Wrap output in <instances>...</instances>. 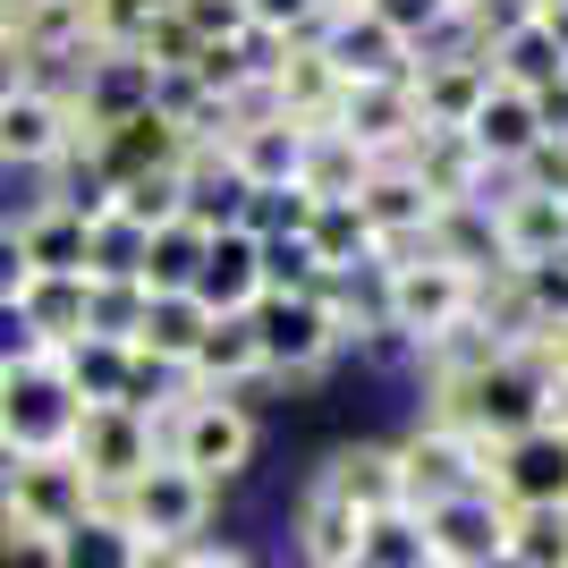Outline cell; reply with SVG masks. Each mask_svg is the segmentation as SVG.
<instances>
[{"mask_svg": "<svg viewBox=\"0 0 568 568\" xmlns=\"http://www.w3.org/2000/svg\"><path fill=\"white\" fill-rule=\"evenodd\" d=\"M187 568H263V560H255V551H237V544H195Z\"/></svg>", "mask_w": 568, "mask_h": 568, "instance_id": "ee69618b", "label": "cell"}, {"mask_svg": "<svg viewBox=\"0 0 568 568\" xmlns=\"http://www.w3.org/2000/svg\"><path fill=\"white\" fill-rule=\"evenodd\" d=\"M18 246H26V263H34V281H69V272H94V230H85V213H77L69 195L34 204V213L18 221Z\"/></svg>", "mask_w": 568, "mask_h": 568, "instance_id": "44dd1931", "label": "cell"}, {"mask_svg": "<svg viewBox=\"0 0 568 568\" xmlns=\"http://www.w3.org/2000/svg\"><path fill=\"white\" fill-rule=\"evenodd\" d=\"M85 509H94V484H85V467H77L69 450H26L18 467H9V500H0L9 526L60 535V526H77Z\"/></svg>", "mask_w": 568, "mask_h": 568, "instance_id": "30bf717a", "label": "cell"}, {"mask_svg": "<svg viewBox=\"0 0 568 568\" xmlns=\"http://www.w3.org/2000/svg\"><path fill=\"white\" fill-rule=\"evenodd\" d=\"M0 382H9V374H0Z\"/></svg>", "mask_w": 568, "mask_h": 568, "instance_id": "c3c4849f", "label": "cell"}, {"mask_svg": "<svg viewBox=\"0 0 568 568\" xmlns=\"http://www.w3.org/2000/svg\"><path fill=\"white\" fill-rule=\"evenodd\" d=\"M356 568H425V526H416V509L365 518V535H356Z\"/></svg>", "mask_w": 568, "mask_h": 568, "instance_id": "d6a6232c", "label": "cell"}, {"mask_svg": "<svg viewBox=\"0 0 568 568\" xmlns=\"http://www.w3.org/2000/svg\"><path fill=\"white\" fill-rule=\"evenodd\" d=\"M255 348H263V374H323L348 339H365V314L339 297V281H314V288H263L255 297Z\"/></svg>", "mask_w": 568, "mask_h": 568, "instance_id": "6da1fadb", "label": "cell"}, {"mask_svg": "<svg viewBox=\"0 0 568 568\" xmlns=\"http://www.w3.org/2000/svg\"><path fill=\"white\" fill-rule=\"evenodd\" d=\"M306 246H314V263H323V281H348L356 263H382V246H374V230L356 221V204H314Z\"/></svg>", "mask_w": 568, "mask_h": 568, "instance_id": "83f0119b", "label": "cell"}, {"mask_svg": "<svg viewBox=\"0 0 568 568\" xmlns=\"http://www.w3.org/2000/svg\"><path fill=\"white\" fill-rule=\"evenodd\" d=\"M179 153H187V136H179V128L144 102L136 119H119L111 136L94 144V170L111 179V187H119V179H170V170H179Z\"/></svg>", "mask_w": 568, "mask_h": 568, "instance_id": "ffe728a7", "label": "cell"}, {"mask_svg": "<svg viewBox=\"0 0 568 568\" xmlns=\"http://www.w3.org/2000/svg\"><path fill=\"white\" fill-rule=\"evenodd\" d=\"M136 551H144V544L111 518V509H85L77 526H60V535H51V560H60V568H136Z\"/></svg>", "mask_w": 568, "mask_h": 568, "instance_id": "f546056e", "label": "cell"}, {"mask_svg": "<svg viewBox=\"0 0 568 568\" xmlns=\"http://www.w3.org/2000/svg\"><path fill=\"white\" fill-rule=\"evenodd\" d=\"M246 18H255L263 34L297 43V34H323V0H246Z\"/></svg>", "mask_w": 568, "mask_h": 568, "instance_id": "74e56055", "label": "cell"}, {"mask_svg": "<svg viewBox=\"0 0 568 568\" xmlns=\"http://www.w3.org/2000/svg\"><path fill=\"white\" fill-rule=\"evenodd\" d=\"M509 568H568V509H509Z\"/></svg>", "mask_w": 568, "mask_h": 568, "instance_id": "1f68e13d", "label": "cell"}, {"mask_svg": "<svg viewBox=\"0 0 568 568\" xmlns=\"http://www.w3.org/2000/svg\"><path fill=\"white\" fill-rule=\"evenodd\" d=\"M136 568H187V551H170V544H144Z\"/></svg>", "mask_w": 568, "mask_h": 568, "instance_id": "bcb514c9", "label": "cell"}, {"mask_svg": "<svg viewBox=\"0 0 568 568\" xmlns=\"http://www.w3.org/2000/svg\"><path fill=\"white\" fill-rule=\"evenodd\" d=\"M170 18L187 26L204 51H213V43H237V34L255 26V18H246V0H170Z\"/></svg>", "mask_w": 568, "mask_h": 568, "instance_id": "d590c367", "label": "cell"}, {"mask_svg": "<svg viewBox=\"0 0 568 568\" xmlns=\"http://www.w3.org/2000/svg\"><path fill=\"white\" fill-rule=\"evenodd\" d=\"M348 204H356V221L374 230L382 263H390V255H407V246H416V237L433 230V195L416 187V179H407L399 162H374V179H365V187H356Z\"/></svg>", "mask_w": 568, "mask_h": 568, "instance_id": "2e32d148", "label": "cell"}, {"mask_svg": "<svg viewBox=\"0 0 568 568\" xmlns=\"http://www.w3.org/2000/svg\"><path fill=\"white\" fill-rule=\"evenodd\" d=\"M399 475H407V509H433L450 493H493V442L450 425H416L399 442Z\"/></svg>", "mask_w": 568, "mask_h": 568, "instance_id": "52a82bcc", "label": "cell"}, {"mask_svg": "<svg viewBox=\"0 0 568 568\" xmlns=\"http://www.w3.org/2000/svg\"><path fill=\"white\" fill-rule=\"evenodd\" d=\"M26 85H34V60H26V43L9 34V26H0V102L26 94Z\"/></svg>", "mask_w": 568, "mask_h": 568, "instance_id": "b9f144b4", "label": "cell"}, {"mask_svg": "<svg viewBox=\"0 0 568 568\" xmlns=\"http://www.w3.org/2000/svg\"><path fill=\"white\" fill-rule=\"evenodd\" d=\"M204 246H213V230L204 221H162V230H144V255H136V288L144 297H179V288H195V272H204Z\"/></svg>", "mask_w": 568, "mask_h": 568, "instance_id": "cb8c5ba5", "label": "cell"}, {"mask_svg": "<svg viewBox=\"0 0 568 568\" xmlns=\"http://www.w3.org/2000/svg\"><path fill=\"white\" fill-rule=\"evenodd\" d=\"M365 179H374V162H365V153H356L339 128L306 136V170H297V195H314V204H348Z\"/></svg>", "mask_w": 568, "mask_h": 568, "instance_id": "f1b7e54d", "label": "cell"}, {"mask_svg": "<svg viewBox=\"0 0 568 568\" xmlns=\"http://www.w3.org/2000/svg\"><path fill=\"white\" fill-rule=\"evenodd\" d=\"M187 297H195L204 314H221V323L255 314V297H263V237L246 230V221L213 230V246H204V272H195Z\"/></svg>", "mask_w": 568, "mask_h": 568, "instance_id": "5bb4252c", "label": "cell"}, {"mask_svg": "<svg viewBox=\"0 0 568 568\" xmlns=\"http://www.w3.org/2000/svg\"><path fill=\"white\" fill-rule=\"evenodd\" d=\"M0 568H60V560H51V535L0 518Z\"/></svg>", "mask_w": 568, "mask_h": 568, "instance_id": "ab89813d", "label": "cell"}, {"mask_svg": "<svg viewBox=\"0 0 568 568\" xmlns=\"http://www.w3.org/2000/svg\"><path fill=\"white\" fill-rule=\"evenodd\" d=\"M153 433H162L170 467L204 475V484H230V475L255 467V416H246V399H230V390H195L187 374H179V390L153 407Z\"/></svg>", "mask_w": 568, "mask_h": 568, "instance_id": "7a4b0ae2", "label": "cell"}, {"mask_svg": "<svg viewBox=\"0 0 568 568\" xmlns=\"http://www.w3.org/2000/svg\"><path fill=\"white\" fill-rule=\"evenodd\" d=\"M170 0H85V51H136V34Z\"/></svg>", "mask_w": 568, "mask_h": 568, "instance_id": "836d02e7", "label": "cell"}, {"mask_svg": "<svg viewBox=\"0 0 568 568\" xmlns=\"http://www.w3.org/2000/svg\"><path fill=\"white\" fill-rule=\"evenodd\" d=\"M69 458L85 467V484H94V493H128V484L162 458V433H153V416H144V407H77Z\"/></svg>", "mask_w": 568, "mask_h": 568, "instance_id": "8992f818", "label": "cell"}, {"mask_svg": "<svg viewBox=\"0 0 568 568\" xmlns=\"http://www.w3.org/2000/svg\"><path fill=\"white\" fill-rule=\"evenodd\" d=\"M230 170H237V187H246V204H255V195H288L297 170H306V128H288L281 111L246 119L230 136Z\"/></svg>", "mask_w": 568, "mask_h": 568, "instance_id": "ac0fdd59", "label": "cell"}, {"mask_svg": "<svg viewBox=\"0 0 568 568\" xmlns=\"http://www.w3.org/2000/svg\"><path fill=\"white\" fill-rule=\"evenodd\" d=\"M77 153V111L60 85H26L0 102V162L18 170H60Z\"/></svg>", "mask_w": 568, "mask_h": 568, "instance_id": "8fae6325", "label": "cell"}, {"mask_svg": "<svg viewBox=\"0 0 568 568\" xmlns=\"http://www.w3.org/2000/svg\"><path fill=\"white\" fill-rule=\"evenodd\" d=\"M204 332H213V314L179 288V297H144V323H136L128 348H136L144 365H162V374H187V356H195V339H204Z\"/></svg>", "mask_w": 568, "mask_h": 568, "instance_id": "d4e9b609", "label": "cell"}, {"mask_svg": "<svg viewBox=\"0 0 568 568\" xmlns=\"http://www.w3.org/2000/svg\"><path fill=\"white\" fill-rule=\"evenodd\" d=\"M18 323L34 348H77L94 332V272H69V281H34L18 297Z\"/></svg>", "mask_w": 568, "mask_h": 568, "instance_id": "603a6c76", "label": "cell"}, {"mask_svg": "<svg viewBox=\"0 0 568 568\" xmlns=\"http://www.w3.org/2000/svg\"><path fill=\"white\" fill-rule=\"evenodd\" d=\"M535 119H544V136H568V69L535 94Z\"/></svg>", "mask_w": 568, "mask_h": 568, "instance_id": "7bdbcfd3", "label": "cell"}, {"mask_svg": "<svg viewBox=\"0 0 568 568\" xmlns=\"http://www.w3.org/2000/svg\"><path fill=\"white\" fill-rule=\"evenodd\" d=\"M356 535H365V518H356L332 484H306V493H297V560L306 568L356 560Z\"/></svg>", "mask_w": 568, "mask_h": 568, "instance_id": "484cf974", "label": "cell"}, {"mask_svg": "<svg viewBox=\"0 0 568 568\" xmlns=\"http://www.w3.org/2000/svg\"><path fill=\"white\" fill-rule=\"evenodd\" d=\"M560 69H568V60H560V43H551V34H544L535 18H518V26H509V34L493 43V77H500V85H518V94H544V85H551Z\"/></svg>", "mask_w": 568, "mask_h": 568, "instance_id": "4dcf8cb0", "label": "cell"}, {"mask_svg": "<svg viewBox=\"0 0 568 568\" xmlns=\"http://www.w3.org/2000/svg\"><path fill=\"white\" fill-rule=\"evenodd\" d=\"M314 484H332L356 518H390V509H407V475H399V450H390V442H348V450H332Z\"/></svg>", "mask_w": 568, "mask_h": 568, "instance_id": "d6986e66", "label": "cell"}, {"mask_svg": "<svg viewBox=\"0 0 568 568\" xmlns=\"http://www.w3.org/2000/svg\"><path fill=\"white\" fill-rule=\"evenodd\" d=\"M332 128L365 153V162H399L407 144L425 136V119H416V94H407V77L399 85H339V111Z\"/></svg>", "mask_w": 568, "mask_h": 568, "instance_id": "7c38bea8", "label": "cell"}, {"mask_svg": "<svg viewBox=\"0 0 568 568\" xmlns=\"http://www.w3.org/2000/svg\"><path fill=\"white\" fill-rule=\"evenodd\" d=\"M560 221H568V195H560Z\"/></svg>", "mask_w": 568, "mask_h": 568, "instance_id": "7dc6e473", "label": "cell"}, {"mask_svg": "<svg viewBox=\"0 0 568 568\" xmlns=\"http://www.w3.org/2000/svg\"><path fill=\"white\" fill-rule=\"evenodd\" d=\"M111 204H119L128 230H162V221H179V170L170 179H119Z\"/></svg>", "mask_w": 568, "mask_h": 568, "instance_id": "e575fe53", "label": "cell"}, {"mask_svg": "<svg viewBox=\"0 0 568 568\" xmlns=\"http://www.w3.org/2000/svg\"><path fill=\"white\" fill-rule=\"evenodd\" d=\"M526 18L544 26L551 43H560V60H568V0H526Z\"/></svg>", "mask_w": 568, "mask_h": 568, "instance_id": "f6af8a7d", "label": "cell"}, {"mask_svg": "<svg viewBox=\"0 0 568 568\" xmlns=\"http://www.w3.org/2000/svg\"><path fill=\"white\" fill-rule=\"evenodd\" d=\"M94 509H111V518L128 526L136 544L195 551V544H204V526H213V509H221V484H204V475L153 458V467H144L128 493H94Z\"/></svg>", "mask_w": 568, "mask_h": 568, "instance_id": "277c9868", "label": "cell"}, {"mask_svg": "<svg viewBox=\"0 0 568 568\" xmlns=\"http://www.w3.org/2000/svg\"><path fill=\"white\" fill-rule=\"evenodd\" d=\"M493 500L500 509H568V407L493 442Z\"/></svg>", "mask_w": 568, "mask_h": 568, "instance_id": "5b68a950", "label": "cell"}, {"mask_svg": "<svg viewBox=\"0 0 568 568\" xmlns=\"http://www.w3.org/2000/svg\"><path fill=\"white\" fill-rule=\"evenodd\" d=\"M425 526V568H500L509 560V509L493 493H450L416 509Z\"/></svg>", "mask_w": 568, "mask_h": 568, "instance_id": "9c48e42d", "label": "cell"}, {"mask_svg": "<svg viewBox=\"0 0 568 568\" xmlns=\"http://www.w3.org/2000/svg\"><path fill=\"white\" fill-rule=\"evenodd\" d=\"M493 204V246H500V272H535V263L568 255V221H560V195L509 179V195H484Z\"/></svg>", "mask_w": 568, "mask_h": 568, "instance_id": "4fadbf2b", "label": "cell"}, {"mask_svg": "<svg viewBox=\"0 0 568 568\" xmlns=\"http://www.w3.org/2000/svg\"><path fill=\"white\" fill-rule=\"evenodd\" d=\"M535 365H544L551 399H568V323H544V332H535Z\"/></svg>", "mask_w": 568, "mask_h": 568, "instance_id": "60d3db41", "label": "cell"}, {"mask_svg": "<svg viewBox=\"0 0 568 568\" xmlns=\"http://www.w3.org/2000/svg\"><path fill=\"white\" fill-rule=\"evenodd\" d=\"M467 144L484 153V170H518L535 144H544V119H535V94H518V85H500L484 94V111L467 119Z\"/></svg>", "mask_w": 568, "mask_h": 568, "instance_id": "7402d4cb", "label": "cell"}, {"mask_svg": "<svg viewBox=\"0 0 568 568\" xmlns=\"http://www.w3.org/2000/svg\"><path fill=\"white\" fill-rule=\"evenodd\" d=\"M323 51H332L339 85H399V77H416V43H407V34L382 18V9L332 26V34H323Z\"/></svg>", "mask_w": 568, "mask_h": 568, "instance_id": "9a60e30c", "label": "cell"}, {"mask_svg": "<svg viewBox=\"0 0 568 568\" xmlns=\"http://www.w3.org/2000/svg\"><path fill=\"white\" fill-rule=\"evenodd\" d=\"M51 356L60 348H34L18 374L0 382V450H69V425H77V399L60 390L51 374Z\"/></svg>", "mask_w": 568, "mask_h": 568, "instance_id": "ba28073f", "label": "cell"}, {"mask_svg": "<svg viewBox=\"0 0 568 568\" xmlns=\"http://www.w3.org/2000/svg\"><path fill=\"white\" fill-rule=\"evenodd\" d=\"M399 170L416 179V187L433 195V213L442 204H484V187H493V170H484V153H475L458 128H425V136L399 153Z\"/></svg>", "mask_w": 568, "mask_h": 568, "instance_id": "e0dca14e", "label": "cell"}, {"mask_svg": "<svg viewBox=\"0 0 568 568\" xmlns=\"http://www.w3.org/2000/svg\"><path fill=\"white\" fill-rule=\"evenodd\" d=\"M475 272H458L450 255H390L382 263V323L399 339H416V348H442L450 332H467L475 323Z\"/></svg>", "mask_w": 568, "mask_h": 568, "instance_id": "3957f363", "label": "cell"}, {"mask_svg": "<svg viewBox=\"0 0 568 568\" xmlns=\"http://www.w3.org/2000/svg\"><path fill=\"white\" fill-rule=\"evenodd\" d=\"M34 288V263L18 246V221H0V314H18V297Z\"/></svg>", "mask_w": 568, "mask_h": 568, "instance_id": "f35d334b", "label": "cell"}, {"mask_svg": "<svg viewBox=\"0 0 568 568\" xmlns=\"http://www.w3.org/2000/svg\"><path fill=\"white\" fill-rule=\"evenodd\" d=\"M136 323H144V288L94 272V332H102V339H136Z\"/></svg>", "mask_w": 568, "mask_h": 568, "instance_id": "8d00e7d4", "label": "cell"}, {"mask_svg": "<svg viewBox=\"0 0 568 568\" xmlns=\"http://www.w3.org/2000/svg\"><path fill=\"white\" fill-rule=\"evenodd\" d=\"M187 382H195V390H230V399H237V382H263L255 323H246V314L221 323V314H213V332L195 339V356H187Z\"/></svg>", "mask_w": 568, "mask_h": 568, "instance_id": "4316f807", "label": "cell"}]
</instances>
